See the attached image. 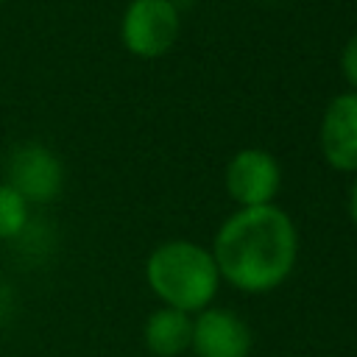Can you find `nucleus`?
I'll return each instance as SVG.
<instances>
[{
  "mask_svg": "<svg viewBox=\"0 0 357 357\" xmlns=\"http://www.w3.org/2000/svg\"><path fill=\"white\" fill-rule=\"evenodd\" d=\"M145 279L165 307L181 312L206 310L220 287L212 251L190 240H170L153 248L145 262Z\"/></svg>",
  "mask_w": 357,
  "mask_h": 357,
  "instance_id": "2",
  "label": "nucleus"
},
{
  "mask_svg": "<svg viewBox=\"0 0 357 357\" xmlns=\"http://www.w3.org/2000/svg\"><path fill=\"white\" fill-rule=\"evenodd\" d=\"M8 184L28 204H47L61 192L64 167L61 159L39 142H25L8 156Z\"/></svg>",
  "mask_w": 357,
  "mask_h": 357,
  "instance_id": "5",
  "label": "nucleus"
},
{
  "mask_svg": "<svg viewBox=\"0 0 357 357\" xmlns=\"http://www.w3.org/2000/svg\"><path fill=\"white\" fill-rule=\"evenodd\" d=\"M349 218L357 223V176H354V184L349 190Z\"/></svg>",
  "mask_w": 357,
  "mask_h": 357,
  "instance_id": "11",
  "label": "nucleus"
},
{
  "mask_svg": "<svg viewBox=\"0 0 357 357\" xmlns=\"http://www.w3.org/2000/svg\"><path fill=\"white\" fill-rule=\"evenodd\" d=\"M145 346L156 357H178L192 343V318L190 312L162 307L145 321Z\"/></svg>",
  "mask_w": 357,
  "mask_h": 357,
  "instance_id": "8",
  "label": "nucleus"
},
{
  "mask_svg": "<svg viewBox=\"0 0 357 357\" xmlns=\"http://www.w3.org/2000/svg\"><path fill=\"white\" fill-rule=\"evenodd\" d=\"M340 70H343L346 81L354 86V92H357V33L343 45V53H340Z\"/></svg>",
  "mask_w": 357,
  "mask_h": 357,
  "instance_id": "10",
  "label": "nucleus"
},
{
  "mask_svg": "<svg viewBox=\"0 0 357 357\" xmlns=\"http://www.w3.org/2000/svg\"><path fill=\"white\" fill-rule=\"evenodd\" d=\"M28 223V201L11 187L0 184V240L17 237Z\"/></svg>",
  "mask_w": 357,
  "mask_h": 357,
  "instance_id": "9",
  "label": "nucleus"
},
{
  "mask_svg": "<svg viewBox=\"0 0 357 357\" xmlns=\"http://www.w3.org/2000/svg\"><path fill=\"white\" fill-rule=\"evenodd\" d=\"M321 153L329 167L357 173V92L329 100L321 120Z\"/></svg>",
  "mask_w": 357,
  "mask_h": 357,
  "instance_id": "7",
  "label": "nucleus"
},
{
  "mask_svg": "<svg viewBox=\"0 0 357 357\" xmlns=\"http://www.w3.org/2000/svg\"><path fill=\"white\" fill-rule=\"evenodd\" d=\"M223 181H226L231 201H237L240 209L265 206V204H273V198L279 192L282 170H279V162L268 151L243 148L229 159Z\"/></svg>",
  "mask_w": 357,
  "mask_h": 357,
  "instance_id": "4",
  "label": "nucleus"
},
{
  "mask_svg": "<svg viewBox=\"0 0 357 357\" xmlns=\"http://www.w3.org/2000/svg\"><path fill=\"white\" fill-rule=\"evenodd\" d=\"M296 254V226L276 204L237 209L223 220L212 243L220 279L243 293H268L279 287L290 276Z\"/></svg>",
  "mask_w": 357,
  "mask_h": 357,
  "instance_id": "1",
  "label": "nucleus"
},
{
  "mask_svg": "<svg viewBox=\"0 0 357 357\" xmlns=\"http://www.w3.org/2000/svg\"><path fill=\"white\" fill-rule=\"evenodd\" d=\"M178 31L181 17L173 0H131L120 22L126 50L139 59L165 56L176 45Z\"/></svg>",
  "mask_w": 357,
  "mask_h": 357,
  "instance_id": "3",
  "label": "nucleus"
},
{
  "mask_svg": "<svg viewBox=\"0 0 357 357\" xmlns=\"http://www.w3.org/2000/svg\"><path fill=\"white\" fill-rule=\"evenodd\" d=\"M195 357H248L251 354V329L245 321L220 307H206L192 321V343Z\"/></svg>",
  "mask_w": 357,
  "mask_h": 357,
  "instance_id": "6",
  "label": "nucleus"
},
{
  "mask_svg": "<svg viewBox=\"0 0 357 357\" xmlns=\"http://www.w3.org/2000/svg\"><path fill=\"white\" fill-rule=\"evenodd\" d=\"M0 3H6V0H0Z\"/></svg>",
  "mask_w": 357,
  "mask_h": 357,
  "instance_id": "12",
  "label": "nucleus"
}]
</instances>
